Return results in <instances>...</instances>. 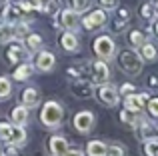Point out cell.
I'll list each match as a JSON object with an SVG mask.
<instances>
[{
  "label": "cell",
  "instance_id": "6da1fadb",
  "mask_svg": "<svg viewBox=\"0 0 158 156\" xmlns=\"http://www.w3.org/2000/svg\"><path fill=\"white\" fill-rule=\"evenodd\" d=\"M64 120V108L58 104L56 100H48L46 104H42L40 110V122L46 128H58Z\"/></svg>",
  "mask_w": 158,
  "mask_h": 156
},
{
  "label": "cell",
  "instance_id": "7a4b0ae2",
  "mask_svg": "<svg viewBox=\"0 0 158 156\" xmlns=\"http://www.w3.org/2000/svg\"><path fill=\"white\" fill-rule=\"evenodd\" d=\"M118 66L124 74L128 76H138L142 72V56L134 50H124L118 56Z\"/></svg>",
  "mask_w": 158,
  "mask_h": 156
},
{
  "label": "cell",
  "instance_id": "3957f363",
  "mask_svg": "<svg viewBox=\"0 0 158 156\" xmlns=\"http://www.w3.org/2000/svg\"><path fill=\"white\" fill-rule=\"evenodd\" d=\"M94 52H96V56L100 60H110L112 56H114L116 52V44L114 40L110 38V36H98L96 40H94Z\"/></svg>",
  "mask_w": 158,
  "mask_h": 156
},
{
  "label": "cell",
  "instance_id": "277c9868",
  "mask_svg": "<svg viewBox=\"0 0 158 156\" xmlns=\"http://www.w3.org/2000/svg\"><path fill=\"white\" fill-rule=\"evenodd\" d=\"M72 126H74V128H76L80 134H88L90 130L94 128V114L88 112V110H82V112L74 114Z\"/></svg>",
  "mask_w": 158,
  "mask_h": 156
},
{
  "label": "cell",
  "instance_id": "5b68a950",
  "mask_svg": "<svg viewBox=\"0 0 158 156\" xmlns=\"http://www.w3.org/2000/svg\"><path fill=\"white\" fill-rule=\"evenodd\" d=\"M134 132H136V138L138 140H142V142H146V140H152V138H158V128L152 122H146V120H138L134 126Z\"/></svg>",
  "mask_w": 158,
  "mask_h": 156
},
{
  "label": "cell",
  "instance_id": "8992f818",
  "mask_svg": "<svg viewBox=\"0 0 158 156\" xmlns=\"http://www.w3.org/2000/svg\"><path fill=\"white\" fill-rule=\"evenodd\" d=\"M98 98H100V102L102 104H106V106H116L120 102V92H118V88H114L112 84H102L100 88H98Z\"/></svg>",
  "mask_w": 158,
  "mask_h": 156
},
{
  "label": "cell",
  "instance_id": "52a82bcc",
  "mask_svg": "<svg viewBox=\"0 0 158 156\" xmlns=\"http://www.w3.org/2000/svg\"><path fill=\"white\" fill-rule=\"evenodd\" d=\"M108 78H110V70H108L104 60L94 62L92 68H90V80H92V84H104V82H108Z\"/></svg>",
  "mask_w": 158,
  "mask_h": 156
},
{
  "label": "cell",
  "instance_id": "ba28073f",
  "mask_svg": "<svg viewBox=\"0 0 158 156\" xmlns=\"http://www.w3.org/2000/svg\"><path fill=\"white\" fill-rule=\"evenodd\" d=\"M60 24L64 30H78V24H80V14H78L74 8H68V10H62L60 12Z\"/></svg>",
  "mask_w": 158,
  "mask_h": 156
},
{
  "label": "cell",
  "instance_id": "9c48e42d",
  "mask_svg": "<svg viewBox=\"0 0 158 156\" xmlns=\"http://www.w3.org/2000/svg\"><path fill=\"white\" fill-rule=\"evenodd\" d=\"M146 102H148V94H128L124 96V108L128 110H134V112H142L146 108Z\"/></svg>",
  "mask_w": 158,
  "mask_h": 156
},
{
  "label": "cell",
  "instance_id": "30bf717a",
  "mask_svg": "<svg viewBox=\"0 0 158 156\" xmlns=\"http://www.w3.org/2000/svg\"><path fill=\"white\" fill-rule=\"evenodd\" d=\"M84 28L88 30H96V28H102L106 24V12L104 10H92L90 14H86V18L82 20Z\"/></svg>",
  "mask_w": 158,
  "mask_h": 156
},
{
  "label": "cell",
  "instance_id": "8fae6325",
  "mask_svg": "<svg viewBox=\"0 0 158 156\" xmlns=\"http://www.w3.org/2000/svg\"><path fill=\"white\" fill-rule=\"evenodd\" d=\"M28 56H30V50H28L22 42H14L8 48V58H10L12 62H26Z\"/></svg>",
  "mask_w": 158,
  "mask_h": 156
},
{
  "label": "cell",
  "instance_id": "7c38bea8",
  "mask_svg": "<svg viewBox=\"0 0 158 156\" xmlns=\"http://www.w3.org/2000/svg\"><path fill=\"white\" fill-rule=\"evenodd\" d=\"M54 62H56V58H54L52 52L42 50V52H38V56H36V70L50 72L52 68H54Z\"/></svg>",
  "mask_w": 158,
  "mask_h": 156
},
{
  "label": "cell",
  "instance_id": "4fadbf2b",
  "mask_svg": "<svg viewBox=\"0 0 158 156\" xmlns=\"http://www.w3.org/2000/svg\"><path fill=\"white\" fill-rule=\"evenodd\" d=\"M66 150H68V142H66V138L54 134V136L50 138V154L52 156H64Z\"/></svg>",
  "mask_w": 158,
  "mask_h": 156
},
{
  "label": "cell",
  "instance_id": "5bb4252c",
  "mask_svg": "<svg viewBox=\"0 0 158 156\" xmlns=\"http://www.w3.org/2000/svg\"><path fill=\"white\" fill-rule=\"evenodd\" d=\"M40 104V92L36 88H26L22 92V106H26L28 110L30 108H36Z\"/></svg>",
  "mask_w": 158,
  "mask_h": 156
},
{
  "label": "cell",
  "instance_id": "9a60e30c",
  "mask_svg": "<svg viewBox=\"0 0 158 156\" xmlns=\"http://www.w3.org/2000/svg\"><path fill=\"white\" fill-rule=\"evenodd\" d=\"M72 92L80 98H88V96H92V92H94V84L92 82H84V80L78 78V82H72Z\"/></svg>",
  "mask_w": 158,
  "mask_h": 156
},
{
  "label": "cell",
  "instance_id": "2e32d148",
  "mask_svg": "<svg viewBox=\"0 0 158 156\" xmlns=\"http://www.w3.org/2000/svg\"><path fill=\"white\" fill-rule=\"evenodd\" d=\"M60 46L64 48L66 52H74V50H78V36L74 34V32H70V30H66L64 34L60 36Z\"/></svg>",
  "mask_w": 158,
  "mask_h": 156
},
{
  "label": "cell",
  "instance_id": "e0dca14e",
  "mask_svg": "<svg viewBox=\"0 0 158 156\" xmlns=\"http://www.w3.org/2000/svg\"><path fill=\"white\" fill-rule=\"evenodd\" d=\"M20 16H22V8H20V4H16V6L8 4V6L2 10V18H4V22L14 24V22H18V20H20Z\"/></svg>",
  "mask_w": 158,
  "mask_h": 156
},
{
  "label": "cell",
  "instance_id": "ac0fdd59",
  "mask_svg": "<svg viewBox=\"0 0 158 156\" xmlns=\"http://www.w3.org/2000/svg\"><path fill=\"white\" fill-rule=\"evenodd\" d=\"M24 142H26V130H24V126L12 124L10 138H8V144H18V146H22Z\"/></svg>",
  "mask_w": 158,
  "mask_h": 156
},
{
  "label": "cell",
  "instance_id": "d6986e66",
  "mask_svg": "<svg viewBox=\"0 0 158 156\" xmlns=\"http://www.w3.org/2000/svg\"><path fill=\"white\" fill-rule=\"evenodd\" d=\"M10 118H12L14 124L26 126V122H28V108H26V106H16V108H12Z\"/></svg>",
  "mask_w": 158,
  "mask_h": 156
},
{
  "label": "cell",
  "instance_id": "ffe728a7",
  "mask_svg": "<svg viewBox=\"0 0 158 156\" xmlns=\"http://www.w3.org/2000/svg\"><path fill=\"white\" fill-rule=\"evenodd\" d=\"M86 154L88 156H106V144L102 140H90L86 146Z\"/></svg>",
  "mask_w": 158,
  "mask_h": 156
},
{
  "label": "cell",
  "instance_id": "44dd1931",
  "mask_svg": "<svg viewBox=\"0 0 158 156\" xmlns=\"http://www.w3.org/2000/svg\"><path fill=\"white\" fill-rule=\"evenodd\" d=\"M16 36H14V24L10 22H2L0 24V42L6 44V42H12Z\"/></svg>",
  "mask_w": 158,
  "mask_h": 156
},
{
  "label": "cell",
  "instance_id": "7402d4cb",
  "mask_svg": "<svg viewBox=\"0 0 158 156\" xmlns=\"http://www.w3.org/2000/svg\"><path fill=\"white\" fill-rule=\"evenodd\" d=\"M32 72H34V66H32V64H28V62H22L14 70V80H20V82H22V80H26V78H30Z\"/></svg>",
  "mask_w": 158,
  "mask_h": 156
},
{
  "label": "cell",
  "instance_id": "603a6c76",
  "mask_svg": "<svg viewBox=\"0 0 158 156\" xmlns=\"http://www.w3.org/2000/svg\"><path fill=\"white\" fill-rule=\"evenodd\" d=\"M120 120H122L124 124H128V126H134L136 122L140 120V112H134V110L124 108L122 112H120Z\"/></svg>",
  "mask_w": 158,
  "mask_h": 156
},
{
  "label": "cell",
  "instance_id": "cb8c5ba5",
  "mask_svg": "<svg viewBox=\"0 0 158 156\" xmlns=\"http://www.w3.org/2000/svg\"><path fill=\"white\" fill-rule=\"evenodd\" d=\"M140 48H142V60H148V62L156 60V56H158V50H156V46H154V44H150V42H144Z\"/></svg>",
  "mask_w": 158,
  "mask_h": 156
},
{
  "label": "cell",
  "instance_id": "d4e9b609",
  "mask_svg": "<svg viewBox=\"0 0 158 156\" xmlns=\"http://www.w3.org/2000/svg\"><path fill=\"white\" fill-rule=\"evenodd\" d=\"M12 94V82L8 76H0V100H6Z\"/></svg>",
  "mask_w": 158,
  "mask_h": 156
},
{
  "label": "cell",
  "instance_id": "484cf974",
  "mask_svg": "<svg viewBox=\"0 0 158 156\" xmlns=\"http://www.w3.org/2000/svg\"><path fill=\"white\" fill-rule=\"evenodd\" d=\"M42 46V38H40L38 34H28L26 36V48L28 50H38V48Z\"/></svg>",
  "mask_w": 158,
  "mask_h": 156
},
{
  "label": "cell",
  "instance_id": "4316f807",
  "mask_svg": "<svg viewBox=\"0 0 158 156\" xmlns=\"http://www.w3.org/2000/svg\"><path fill=\"white\" fill-rule=\"evenodd\" d=\"M144 154L146 156H156L158 154V138L146 140V144H144Z\"/></svg>",
  "mask_w": 158,
  "mask_h": 156
},
{
  "label": "cell",
  "instance_id": "83f0119b",
  "mask_svg": "<svg viewBox=\"0 0 158 156\" xmlns=\"http://www.w3.org/2000/svg\"><path fill=\"white\" fill-rule=\"evenodd\" d=\"M144 42H146V36H144V34H142L140 30H134V32L130 34V44H132V46L140 48V46H142Z\"/></svg>",
  "mask_w": 158,
  "mask_h": 156
},
{
  "label": "cell",
  "instance_id": "f1b7e54d",
  "mask_svg": "<svg viewBox=\"0 0 158 156\" xmlns=\"http://www.w3.org/2000/svg\"><path fill=\"white\" fill-rule=\"evenodd\" d=\"M106 156H126V150L122 144H112L106 146Z\"/></svg>",
  "mask_w": 158,
  "mask_h": 156
},
{
  "label": "cell",
  "instance_id": "f546056e",
  "mask_svg": "<svg viewBox=\"0 0 158 156\" xmlns=\"http://www.w3.org/2000/svg\"><path fill=\"white\" fill-rule=\"evenodd\" d=\"M14 36L16 38H26L28 36V24L26 22H16L14 24Z\"/></svg>",
  "mask_w": 158,
  "mask_h": 156
},
{
  "label": "cell",
  "instance_id": "4dcf8cb0",
  "mask_svg": "<svg viewBox=\"0 0 158 156\" xmlns=\"http://www.w3.org/2000/svg\"><path fill=\"white\" fill-rule=\"evenodd\" d=\"M10 130H12V124H8V122H0V142H8V138H10Z\"/></svg>",
  "mask_w": 158,
  "mask_h": 156
},
{
  "label": "cell",
  "instance_id": "1f68e13d",
  "mask_svg": "<svg viewBox=\"0 0 158 156\" xmlns=\"http://www.w3.org/2000/svg\"><path fill=\"white\" fill-rule=\"evenodd\" d=\"M146 110L150 112L152 118H158V98H148L146 102Z\"/></svg>",
  "mask_w": 158,
  "mask_h": 156
},
{
  "label": "cell",
  "instance_id": "d6a6232c",
  "mask_svg": "<svg viewBox=\"0 0 158 156\" xmlns=\"http://www.w3.org/2000/svg\"><path fill=\"white\" fill-rule=\"evenodd\" d=\"M90 6V0H72V8L78 12V14H82L84 10H88Z\"/></svg>",
  "mask_w": 158,
  "mask_h": 156
},
{
  "label": "cell",
  "instance_id": "836d02e7",
  "mask_svg": "<svg viewBox=\"0 0 158 156\" xmlns=\"http://www.w3.org/2000/svg\"><path fill=\"white\" fill-rule=\"evenodd\" d=\"M4 156H22L20 146L18 144H8L6 148H4Z\"/></svg>",
  "mask_w": 158,
  "mask_h": 156
},
{
  "label": "cell",
  "instance_id": "e575fe53",
  "mask_svg": "<svg viewBox=\"0 0 158 156\" xmlns=\"http://www.w3.org/2000/svg\"><path fill=\"white\" fill-rule=\"evenodd\" d=\"M140 14L144 16V18H152L154 16V4H144V6H140Z\"/></svg>",
  "mask_w": 158,
  "mask_h": 156
},
{
  "label": "cell",
  "instance_id": "d590c367",
  "mask_svg": "<svg viewBox=\"0 0 158 156\" xmlns=\"http://www.w3.org/2000/svg\"><path fill=\"white\" fill-rule=\"evenodd\" d=\"M118 92H120V94H124V96H128V94H134V92H136V88H134V84H130V82H124V84L118 88Z\"/></svg>",
  "mask_w": 158,
  "mask_h": 156
},
{
  "label": "cell",
  "instance_id": "8d00e7d4",
  "mask_svg": "<svg viewBox=\"0 0 158 156\" xmlns=\"http://www.w3.org/2000/svg\"><path fill=\"white\" fill-rule=\"evenodd\" d=\"M102 8L104 10H112V8H116V4H118V0H100Z\"/></svg>",
  "mask_w": 158,
  "mask_h": 156
},
{
  "label": "cell",
  "instance_id": "74e56055",
  "mask_svg": "<svg viewBox=\"0 0 158 156\" xmlns=\"http://www.w3.org/2000/svg\"><path fill=\"white\" fill-rule=\"evenodd\" d=\"M64 156H84V152H82L80 148H68L64 152Z\"/></svg>",
  "mask_w": 158,
  "mask_h": 156
},
{
  "label": "cell",
  "instance_id": "f35d334b",
  "mask_svg": "<svg viewBox=\"0 0 158 156\" xmlns=\"http://www.w3.org/2000/svg\"><path fill=\"white\" fill-rule=\"evenodd\" d=\"M118 14H120V20H128V16H130V12H128L126 8H124V10H120Z\"/></svg>",
  "mask_w": 158,
  "mask_h": 156
},
{
  "label": "cell",
  "instance_id": "ab89813d",
  "mask_svg": "<svg viewBox=\"0 0 158 156\" xmlns=\"http://www.w3.org/2000/svg\"><path fill=\"white\" fill-rule=\"evenodd\" d=\"M154 16H158V0L154 2Z\"/></svg>",
  "mask_w": 158,
  "mask_h": 156
},
{
  "label": "cell",
  "instance_id": "60d3db41",
  "mask_svg": "<svg viewBox=\"0 0 158 156\" xmlns=\"http://www.w3.org/2000/svg\"><path fill=\"white\" fill-rule=\"evenodd\" d=\"M154 30H156V34H158V22L154 24Z\"/></svg>",
  "mask_w": 158,
  "mask_h": 156
},
{
  "label": "cell",
  "instance_id": "b9f144b4",
  "mask_svg": "<svg viewBox=\"0 0 158 156\" xmlns=\"http://www.w3.org/2000/svg\"><path fill=\"white\" fill-rule=\"evenodd\" d=\"M0 150H2V142H0Z\"/></svg>",
  "mask_w": 158,
  "mask_h": 156
},
{
  "label": "cell",
  "instance_id": "7bdbcfd3",
  "mask_svg": "<svg viewBox=\"0 0 158 156\" xmlns=\"http://www.w3.org/2000/svg\"><path fill=\"white\" fill-rule=\"evenodd\" d=\"M8 2H10V0H8Z\"/></svg>",
  "mask_w": 158,
  "mask_h": 156
},
{
  "label": "cell",
  "instance_id": "ee69618b",
  "mask_svg": "<svg viewBox=\"0 0 158 156\" xmlns=\"http://www.w3.org/2000/svg\"><path fill=\"white\" fill-rule=\"evenodd\" d=\"M156 156H158V154H156Z\"/></svg>",
  "mask_w": 158,
  "mask_h": 156
}]
</instances>
